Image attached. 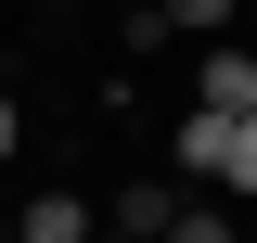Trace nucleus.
Listing matches in <instances>:
<instances>
[{
	"instance_id": "0eeeda50",
	"label": "nucleus",
	"mask_w": 257,
	"mask_h": 243,
	"mask_svg": "<svg viewBox=\"0 0 257 243\" xmlns=\"http://www.w3.org/2000/svg\"><path fill=\"white\" fill-rule=\"evenodd\" d=\"M13 154H26V102L0 90V166H13Z\"/></svg>"
},
{
	"instance_id": "f257e3e1",
	"label": "nucleus",
	"mask_w": 257,
	"mask_h": 243,
	"mask_svg": "<svg viewBox=\"0 0 257 243\" xmlns=\"http://www.w3.org/2000/svg\"><path fill=\"white\" fill-rule=\"evenodd\" d=\"M193 102H206V116H257V52H244V38H206V64H193Z\"/></svg>"
},
{
	"instance_id": "f03ea898",
	"label": "nucleus",
	"mask_w": 257,
	"mask_h": 243,
	"mask_svg": "<svg viewBox=\"0 0 257 243\" xmlns=\"http://www.w3.org/2000/svg\"><path fill=\"white\" fill-rule=\"evenodd\" d=\"M103 218L77 205V192H26V218H13V243H90Z\"/></svg>"
},
{
	"instance_id": "7ed1b4c3",
	"label": "nucleus",
	"mask_w": 257,
	"mask_h": 243,
	"mask_svg": "<svg viewBox=\"0 0 257 243\" xmlns=\"http://www.w3.org/2000/svg\"><path fill=\"white\" fill-rule=\"evenodd\" d=\"M167 218H180V192H167V180H128L103 230H142V243H167Z\"/></svg>"
},
{
	"instance_id": "423d86ee",
	"label": "nucleus",
	"mask_w": 257,
	"mask_h": 243,
	"mask_svg": "<svg viewBox=\"0 0 257 243\" xmlns=\"http://www.w3.org/2000/svg\"><path fill=\"white\" fill-rule=\"evenodd\" d=\"M155 13H167L180 38H231V0H155Z\"/></svg>"
},
{
	"instance_id": "20e7f679",
	"label": "nucleus",
	"mask_w": 257,
	"mask_h": 243,
	"mask_svg": "<svg viewBox=\"0 0 257 243\" xmlns=\"http://www.w3.org/2000/svg\"><path fill=\"white\" fill-rule=\"evenodd\" d=\"M167 243H244V218H231V205H180V218H167Z\"/></svg>"
},
{
	"instance_id": "39448f33",
	"label": "nucleus",
	"mask_w": 257,
	"mask_h": 243,
	"mask_svg": "<svg viewBox=\"0 0 257 243\" xmlns=\"http://www.w3.org/2000/svg\"><path fill=\"white\" fill-rule=\"evenodd\" d=\"M219 192H231V205L257 192V116H231V154H219Z\"/></svg>"
},
{
	"instance_id": "6e6552de",
	"label": "nucleus",
	"mask_w": 257,
	"mask_h": 243,
	"mask_svg": "<svg viewBox=\"0 0 257 243\" xmlns=\"http://www.w3.org/2000/svg\"><path fill=\"white\" fill-rule=\"evenodd\" d=\"M90 243H142V230H90Z\"/></svg>"
}]
</instances>
